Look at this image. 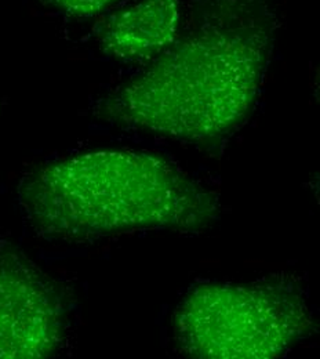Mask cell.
I'll return each instance as SVG.
<instances>
[{"label":"cell","instance_id":"3957f363","mask_svg":"<svg viewBox=\"0 0 320 359\" xmlns=\"http://www.w3.org/2000/svg\"><path fill=\"white\" fill-rule=\"evenodd\" d=\"M312 329L301 289L286 282L200 285L174 316L176 341L193 358H276Z\"/></svg>","mask_w":320,"mask_h":359},{"label":"cell","instance_id":"5b68a950","mask_svg":"<svg viewBox=\"0 0 320 359\" xmlns=\"http://www.w3.org/2000/svg\"><path fill=\"white\" fill-rule=\"evenodd\" d=\"M180 25V0H139L109 14L95 35L109 55L139 61L165 51L179 38Z\"/></svg>","mask_w":320,"mask_h":359},{"label":"cell","instance_id":"8992f818","mask_svg":"<svg viewBox=\"0 0 320 359\" xmlns=\"http://www.w3.org/2000/svg\"><path fill=\"white\" fill-rule=\"evenodd\" d=\"M116 0H50L53 6L72 17H92L108 8Z\"/></svg>","mask_w":320,"mask_h":359},{"label":"cell","instance_id":"6da1fadb","mask_svg":"<svg viewBox=\"0 0 320 359\" xmlns=\"http://www.w3.org/2000/svg\"><path fill=\"white\" fill-rule=\"evenodd\" d=\"M206 11L202 24L101 104L102 119L123 129L207 142L247 118L270 62V24L230 1Z\"/></svg>","mask_w":320,"mask_h":359},{"label":"cell","instance_id":"277c9868","mask_svg":"<svg viewBox=\"0 0 320 359\" xmlns=\"http://www.w3.org/2000/svg\"><path fill=\"white\" fill-rule=\"evenodd\" d=\"M65 332L57 286L22 252L0 243V359L50 357L62 346Z\"/></svg>","mask_w":320,"mask_h":359},{"label":"cell","instance_id":"7a4b0ae2","mask_svg":"<svg viewBox=\"0 0 320 359\" xmlns=\"http://www.w3.org/2000/svg\"><path fill=\"white\" fill-rule=\"evenodd\" d=\"M25 220L60 241L142 229L202 231L218 219L217 196L169 161L108 149L50 162L18 187Z\"/></svg>","mask_w":320,"mask_h":359}]
</instances>
